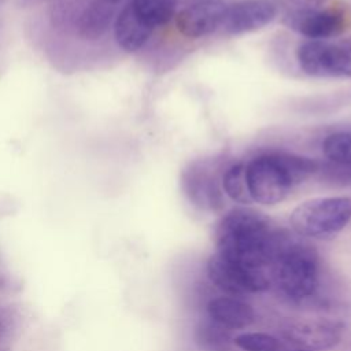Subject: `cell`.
<instances>
[{
	"label": "cell",
	"instance_id": "cell-1",
	"mask_svg": "<svg viewBox=\"0 0 351 351\" xmlns=\"http://www.w3.org/2000/svg\"><path fill=\"white\" fill-rule=\"evenodd\" d=\"M276 229L261 211L248 207L226 213L215 228L217 252L251 269L271 263Z\"/></svg>",
	"mask_w": 351,
	"mask_h": 351
},
{
	"label": "cell",
	"instance_id": "cell-2",
	"mask_svg": "<svg viewBox=\"0 0 351 351\" xmlns=\"http://www.w3.org/2000/svg\"><path fill=\"white\" fill-rule=\"evenodd\" d=\"M271 263L276 281L289 299H310L318 288V254L314 245L295 232L276 229Z\"/></svg>",
	"mask_w": 351,
	"mask_h": 351
},
{
	"label": "cell",
	"instance_id": "cell-3",
	"mask_svg": "<svg viewBox=\"0 0 351 351\" xmlns=\"http://www.w3.org/2000/svg\"><path fill=\"white\" fill-rule=\"evenodd\" d=\"M351 221V197H315L298 204L291 213L292 230L307 239H332Z\"/></svg>",
	"mask_w": 351,
	"mask_h": 351
},
{
	"label": "cell",
	"instance_id": "cell-4",
	"mask_svg": "<svg viewBox=\"0 0 351 351\" xmlns=\"http://www.w3.org/2000/svg\"><path fill=\"white\" fill-rule=\"evenodd\" d=\"M245 176L252 202L259 204H277L295 188L276 152H267L250 160L245 165Z\"/></svg>",
	"mask_w": 351,
	"mask_h": 351
},
{
	"label": "cell",
	"instance_id": "cell-5",
	"mask_svg": "<svg viewBox=\"0 0 351 351\" xmlns=\"http://www.w3.org/2000/svg\"><path fill=\"white\" fill-rule=\"evenodd\" d=\"M221 180L218 177V169L213 162L196 160L184 169L181 188L195 207L214 213L222 210L225 206Z\"/></svg>",
	"mask_w": 351,
	"mask_h": 351
},
{
	"label": "cell",
	"instance_id": "cell-6",
	"mask_svg": "<svg viewBox=\"0 0 351 351\" xmlns=\"http://www.w3.org/2000/svg\"><path fill=\"white\" fill-rule=\"evenodd\" d=\"M206 270L213 284L232 295L255 293L269 288V280L261 269L243 266L218 252L208 258Z\"/></svg>",
	"mask_w": 351,
	"mask_h": 351
},
{
	"label": "cell",
	"instance_id": "cell-7",
	"mask_svg": "<svg viewBox=\"0 0 351 351\" xmlns=\"http://www.w3.org/2000/svg\"><path fill=\"white\" fill-rule=\"evenodd\" d=\"M284 25L310 38L324 40L339 36L346 30V14L337 8H293L284 14Z\"/></svg>",
	"mask_w": 351,
	"mask_h": 351
},
{
	"label": "cell",
	"instance_id": "cell-8",
	"mask_svg": "<svg viewBox=\"0 0 351 351\" xmlns=\"http://www.w3.org/2000/svg\"><path fill=\"white\" fill-rule=\"evenodd\" d=\"M228 4L223 0H199L176 15L177 30L188 38H200L222 26Z\"/></svg>",
	"mask_w": 351,
	"mask_h": 351
},
{
	"label": "cell",
	"instance_id": "cell-9",
	"mask_svg": "<svg viewBox=\"0 0 351 351\" xmlns=\"http://www.w3.org/2000/svg\"><path fill=\"white\" fill-rule=\"evenodd\" d=\"M343 325L332 319H302L284 329V337L302 350L318 351L337 346Z\"/></svg>",
	"mask_w": 351,
	"mask_h": 351
},
{
	"label": "cell",
	"instance_id": "cell-10",
	"mask_svg": "<svg viewBox=\"0 0 351 351\" xmlns=\"http://www.w3.org/2000/svg\"><path fill=\"white\" fill-rule=\"evenodd\" d=\"M277 15L271 0H240L228 5L222 27L229 34H243L259 30Z\"/></svg>",
	"mask_w": 351,
	"mask_h": 351
},
{
	"label": "cell",
	"instance_id": "cell-11",
	"mask_svg": "<svg viewBox=\"0 0 351 351\" xmlns=\"http://www.w3.org/2000/svg\"><path fill=\"white\" fill-rule=\"evenodd\" d=\"M340 47L322 40H308L296 48L299 67L311 77H337Z\"/></svg>",
	"mask_w": 351,
	"mask_h": 351
},
{
	"label": "cell",
	"instance_id": "cell-12",
	"mask_svg": "<svg viewBox=\"0 0 351 351\" xmlns=\"http://www.w3.org/2000/svg\"><path fill=\"white\" fill-rule=\"evenodd\" d=\"M152 30L154 27L136 12L130 1L121 10L114 25L115 40L126 52L138 51L148 41Z\"/></svg>",
	"mask_w": 351,
	"mask_h": 351
},
{
	"label": "cell",
	"instance_id": "cell-13",
	"mask_svg": "<svg viewBox=\"0 0 351 351\" xmlns=\"http://www.w3.org/2000/svg\"><path fill=\"white\" fill-rule=\"evenodd\" d=\"M208 318L228 329H241L255 321L254 308L230 296H218L207 303Z\"/></svg>",
	"mask_w": 351,
	"mask_h": 351
},
{
	"label": "cell",
	"instance_id": "cell-14",
	"mask_svg": "<svg viewBox=\"0 0 351 351\" xmlns=\"http://www.w3.org/2000/svg\"><path fill=\"white\" fill-rule=\"evenodd\" d=\"M115 14V4L108 0H93L80 15L77 30L84 40H97L110 27Z\"/></svg>",
	"mask_w": 351,
	"mask_h": 351
},
{
	"label": "cell",
	"instance_id": "cell-15",
	"mask_svg": "<svg viewBox=\"0 0 351 351\" xmlns=\"http://www.w3.org/2000/svg\"><path fill=\"white\" fill-rule=\"evenodd\" d=\"M195 339L199 347L207 351H229L233 344L232 329H228L210 318L202 321L196 326Z\"/></svg>",
	"mask_w": 351,
	"mask_h": 351
},
{
	"label": "cell",
	"instance_id": "cell-16",
	"mask_svg": "<svg viewBox=\"0 0 351 351\" xmlns=\"http://www.w3.org/2000/svg\"><path fill=\"white\" fill-rule=\"evenodd\" d=\"M136 12L154 29L171 21L176 14L177 0H130Z\"/></svg>",
	"mask_w": 351,
	"mask_h": 351
},
{
	"label": "cell",
	"instance_id": "cell-17",
	"mask_svg": "<svg viewBox=\"0 0 351 351\" xmlns=\"http://www.w3.org/2000/svg\"><path fill=\"white\" fill-rule=\"evenodd\" d=\"M222 191L233 202L240 204H251L252 197L248 191L245 163H233L222 174Z\"/></svg>",
	"mask_w": 351,
	"mask_h": 351
},
{
	"label": "cell",
	"instance_id": "cell-18",
	"mask_svg": "<svg viewBox=\"0 0 351 351\" xmlns=\"http://www.w3.org/2000/svg\"><path fill=\"white\" fill-rule=\"evenodd\" d=\"M322 152L328 160L351 165V130L326 136L322 143Z\"/></svg>",
	"mask_w": 351,
	"mask_h": 351
},
{
	"label": "cell",
	"instance_id": "cell-19",
	"mask_svg": "<svg viewBox=\"0 0 351 351\" xmlns=\"http://www.w3.org/2000/svg\"><path fill=\"white\" fill-rule=\"evenodd\" d=\"M322 184L336 188L351 186V165L325 160L318 163L315 176Z\"/></svg>",
	"mask_w": 351,
	"mask_h": 351
},
{
	"label": "cell",
	"instance_id": "cell-20",
	"mask_svg": "<svg viewBox=\"0 0 351 351\" xmlns=\"http://www.w3.org/2000/svg\"><path fill=\"white\" fill-rule=\"evenodd\" d=\"M233 344L243 351H282L280 341L263 332H245L233 337Z\"/></svg>",
	"mask_w": 351,
	"mask_h": 351
},
{
	"label": "cell",
	"instance_id": "cell-21",
	"mask_svg": "<svg viewBox=\"0 0 351 351\" xmlns=\"http://www.w3.org/2000/svg\"><path fill=\"white\" fill-rule=\"evenodd\" d=\"M337 77L351 78V48L340 47L337 58Z\"/></svg>",
	"mask_w": 351,
	"mask_h": 351
},
{
	"label": "cell",
	"instance_id": "cell-22",
	"mask_svg": "<svg viewBox=\"0 0 351 351\" xmlns=\"http://www.w3.org/2000/svg\"><path fill=\"white\" fill-rule=\"evenodd\" d=\"M296 8H318L326 0H291Z\"/></svg>",
	"mask_w": 351,
	"mask_h": 351
},
{
	"label": "cell",
	"instance_id": "cell-23",
	"mask_svg": "<svg viewBox=\"0 0 351 351\" xmlns=\"http://www.w3.org/2000/svg\"><path fill=\"white\" fill-rule=\"evenodd\" d=\"M108 1H111V3H114V4H117V3H119V1H122V0H108Z\"/></svg>",
	"mask_w": 351,
	"mask_h": 351
},
{
	"label": "cell",
	"instance_id": "cell-24",
	"mask_svg": "<svg viewBox=\"0 0 351 351\" xmlns=\"http://www.w3.org/2000/svg\"><path fill=\"white\" fill-rule=\"evenodd\" d=\"M295 351H310V350H302V348H299V350H295Z\"/></svg>",
	"mask_w": 351,
	"mask_h": 351
},
{
	"label": "cell",
	"instance_id": "cell-25",
	"mask_svg": "<svg viewBox=\"0 0 351 351\" xmlns=\"http://www.w3.org/2000/svg\"><path fill=\"white\" fill-rule=\"evenodd\" d=\"M0 329H1V321H0Z\"/></svg>",
	"mask_w": 351,
	"mask_h": 351
}]
</instances>
